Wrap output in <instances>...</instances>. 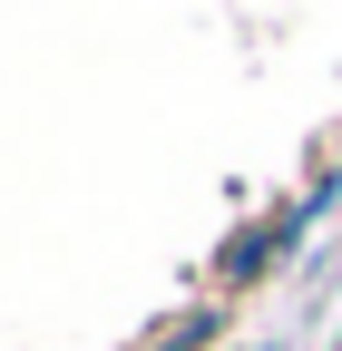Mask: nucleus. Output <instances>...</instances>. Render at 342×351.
Wrapping results in <instances>:
<instances>
[{"mask_svg": "<svg viewBox=\"0 0 342 351\" xmlns=\"http://www.w3.org/2000/svg\"><path fill=\"white\" fill-rule=\"evenodd\" d=\"M313 225H323L313 205H293V215H264V225H244V234L225 244V263H216V274H225V283H244V274H264V263H274L284 244H304Z\"/></svg>", "mask_w": 342, "mask_h": 351, "instance_id": "nucleus-1", "label": "nucleus"}]
</instances>
